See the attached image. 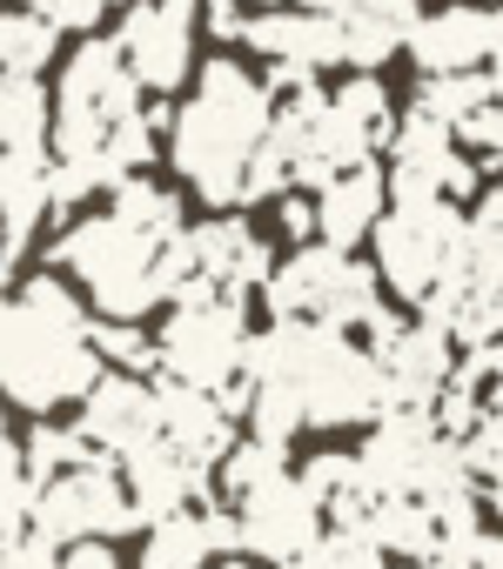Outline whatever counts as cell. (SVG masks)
<instances>
[{
  "label": "cell",
  "instance_id": "cell-1",
  "mask_svg": "<svg viewBox=\"0 0 503 569\" xmlns=\"http://www.w3.org/2000/svg\"><path fill=\"white\" fill-rule=\"evenodd\" d=\"M95 376L101 356L88 349V309L68 281L34 274L14 296H0V402L48 416L61 402H81Z\"/></svg>",
  "mask_w": 503,
  "mask_h": 569
},
{
  "label": "cell",
  "instance_id": "cell-2",
  "mask_svg": "<svg viewBox=\"0 0 503 569\" xmlns=\"http://www.w3.org/2000/svg\"><path fill=\"white\" fill-rule=\"evenodd\" d=\"M241 382L289 389L303 422L356 429L383 416V376L356 336H336L323 322H276L241 342Z\"/></svg>",
  "mask_w": 503,
  "mask_h": 569
},
{
  "label": "cell",
  "instance_id": "cell-3",
  "mask_svg": "<svg viewBox=\"0 0 503 569\" xmlns=\"http://www.w3.org/2000/svg\"><path fill=\"white\" fill-rule=\"evenodd\" d=\"M269 114H276V94L256 74L235 68V61H208L195 94L168 114V161H175V174L208 208L241 201V174H248V154H256L263 134H269Z\"/></svg>",
  "mask_w": 503,
  "mask_h": 569
},
{
  "label": "cell",
  "instance_id": "cell-4",
  "mask_svg": "<svg viewBox=\"0 0 503 569\" xmlns=\"http://www.w3.org/2000/svg\"><path fill=\"white\" fill-rule=\"evenodd\" d=\"M155 248L161 241L135 234L115 214H88V221H75L48 248V261L75 268V281L88 289V302L101 309V322H135V316H148L161 302V289H155Z\"/></svg>",
  "mask_w": 503,
  "mask_h": 569
},
{
  "label": "cell",
  "instance_id": "cell-5",
  "mask_svg": "<svg viewBox=\"0 0 503 569\" xmlns=\"http://www.w3.org/2000/svg\"><path fill=\"white\" fill-rule=\"evenodd\" d=\"M128 114H141V88H135V74L121 68L115 41H81L75 61L61 68V101H55V128H48L55 154L75 161V168H88V174L108 188V174H101V141H108Z\"/></svg>",
  "mask_w": 503,
  "mask_h": 569
},
{
  "label": "cell",
  "instance_id": "cell-6",
  "mask_svg": "<svg viewBox=\"0 0 503 569\" xmlns=\"http://www.w3.org/2000/svg\"><path fill=\"white\" fill-rule=\"evenodd\" d=\"M168 302H175V316L155 336V369L168 382H188V389L221 396L241 376V342H248L241 296H215L208 281L195 274V281H181Z\"/></svg>",
  "mask_w": 503,
  "mask_h": 569
},
{
  "label": "cell",
  "instance_id": "cell-7",
  "mask_svg": "<svg viewBox=\"0 0 503 569\" xmlns=\"http://www.w3.org/2000/svg\"><path fill=\"white\" fill-rule=\"evenodd\" d=\"M456 228H463L456 201H396L369 228V241H376V281H389L403 302H423L443 281V268H450Z\"/></svg>",
  "mask_w": 503,
  "mask_h": 569
},
{
  "label": "cell",
  "instance_id": "cell-8",
  "mask_svg": "<svg viewBox=\"0 0 503 569\" xmlns=\"http://www.w3.org/2000/svg\"><path fill=\"white\" fill-rule=\"evenodd\" d=\"M28 529L61 549L75 536H108L115 542V536L141 529V516L128 509V489H121V469L115 462H81V469H68V476H55V482L34 489Z\"/></svg>",
  "mask_w": 503,
  "mask_h": 569
},
{
  "label": "cell",
  "instance_id": "cell-9",
  "mask_svg": "<svg viewBox=\"0 0 503 569\" xmlns=\"http://www.w3.org/2000/svg\"><path fill=\"white\" fill-rule=\"evenodd\" d=\"M195 0H135L121 14V34H115V54L121 68L135 74L141 94H175L181 74H188V54H195Z\"/></svg>",
  "mask_w": 503,
  "mask_h": 569
},
{
  "label": "cell",
  "instance_id": "cell-10",
  "mask_svg": "<svg viewBox=\"0 0 503 569\" xmlns=\"http://www.w3.org/2000/svg\"><path fill=\"white\" fill-rule=\"evenodd\" d=\"M228 516H235V549L256 556V562H276V569L323 536V516H316V502L303 496V482L289 469L276 482H263V489H248Z\"/></svg>",
  "mask_w": 503,
  "mask_h": 569
},
{
  "label": "cell",
  "instance_id": "cell-11",
  "mask_svg": "<svg viewBox=\"0 0 503 569\" xmlns=\"http://www.w3.org/2000/svg\"><path fill=\"white\" fill-rule=\"evenodd\" d=\"M443 456H450V442L430 429L423 409H383L369 422V442L356 449V469L376 496H416Z\"/></svg>",
  "mask_w": 503,
  "mask_h": 569
},
{
  "label": "cell",
  "instance_id": "cell-12",
  "mask_svg": "<svg viewBox=\"0 0 503 569\" xmlns=\"http://www.w3.org/2000/svg\"><path fill=\"white\" fill-rule=\"evenodd\" d=\"M241 41L276 61L269 88H296V81H316L323 68H343L336 21H323V14H309V8H269V14H256V21H241Z\"/></svg>",
  "mask_w": 503,
  "mask_h": 569
},
{
  "label": "cell",
  "instance_id": "cell-13",
  "mask_svg": "<svg viewBox=\"0 0 503 569\" xmlns=\"http://www.w3.org/2000/svg\"><path fill=\"white\" fill-rule=\"evenodd\" d=\"M81 442L101 456V462H121L135 449L155 442V382L141 376H95V389L81 396Z\"/></svg>",
  "mask_w": 503,
  "mask_h": 569
},
{
  "label": "cell",
  "instance_id": "cell-14",
  "mask_svg": "<svg viewBox=\"0 0 503 569\" xmlns=\"http://www.w3.org/2000/svg\"><path fill=\"white\" fill-rule=\"evenodd\" d=\"M410 61L423 74H476L496 68L503 48V21L490 8H443V14H416V28L403 34Z\"/></svg>",
  "mask_w": 503,
  "mask_h": 569
},
{
  "label": "cell",
  "instance_id": "cell-15",
  "mask_svg": "<svg viewBox=\"0 0 503 569\" xmlns=\"http://www.w3.org/2000/svg\"><path fill=\"white\" fill-rule=\"evenodd\" d=\"M115 469H128V476H121V489H128V509L141 516V529H148V522H161V516H181V509L215 502L208 469H201V462H188L181 449H168L161 436H155L148 449L121 456Z\"/></svg>",
  "mask_w": 503,
  "mask_h": 569
},
{
  "label": "cell",
  "instance_id": "cell-16",
  "mask_svg": "<svg viewBox=\"0 0 503 569\" xmlns=\"http://www.w3.org/2000/svg\"><path fill=\"white\" fill-rule=\"evenodd\" d=\"M181 241H188V261H195V274L208 281L215 296H248V289H263L269 281V241L248 228V221H235V214H215V221H201V228H181Z\"/></svg>",
  "mask_w": 503,
  "mask_h": 569
},
{
  "label": "cell",
  "instance_id": "cell-17",
  "mask_svg": "<svg viewBox=\"0 0 503 569\" xmlns=\"http://www.w3.org/2000/svg\"><path fill=\"white\" fill-rule=\"evenodd\" d=\"M155 436L168 449H181L188 462H215L228 442H235V416L208 396V389H188V382H155Z\"/></svg>",
  "mask_w": 503,
  "mask_h": 569
},
{
  "label": "cell",
  "instance_id": "cell-18",
  "mask_svg": "<svg viewBox=\"0 0 503 569\" xmlns=\"http://www.w3.org/2000/svg\"><path fill=\"white\" fill-rule=\"evenodd\" d=\"M343 274H349V254L343 248H323V241H303L283 268H269V309L276 322H323V309L336 302L343 289Z\"/></svg>",
  "mask_w": 503,
  "mask_h": 569
},
{
  "label": "cell",
  "instance_id": "cell-19",
  "mask_svg": "<svg viewBox=\"0 0 503 569\" xmlns=\"http://www.w3.org/2000/svg\"><path fill=\"white\" fill-rule=\"evenodd\" d=\"M309 214H316V241H323V248H343V254L363 248L369 228H376V214H383V168H376V161H356V168L329 174V181L316 188Z\"/></svg>",
  "mask_w": 503,
  "mask_h": 569
},
{
  "label": "cell",
  "instance_id": "cell-20",
  "mask_svg": "<svg viewBox=\"0 0 503 569\" xmlns=\"http://www.w3.org/2000/svg\"><path fill=\"white\" fill-rule=\"evenodd\" d=\"M48 214V148L0 154V268H8Z\"/></svg>",
  "mask_w": 503,
  "mask_h": 569
},
{
  "label": "cell",
  "instance_id": "cell-21",
  "mask_svg": "<svg viewBox=\"0 0 503 569\" xmlns=\"http://www.w3.org/2000/svg\"><path fill=\"white\" fill-rule=\"evenodd\" d=\"M296 482H303V496L316 502V516H323L329 529H363V516H369V502H376V489L363 482L356 456H309V469H303Z\"/></svg>",
  "mask_w": 503,
  "mask_h": 569
},
{
  "label": "cell",
  "instance_id": "cell-22",
  "mask_svg": "<svg viewBox=\"0 0 503 569\" xmlns=\"http://www.w3.org/2000/svg\"><path fill=\"white\" fill-rule=\"evenodd\" d=\"M363 536L376 542V556H396V562H416L436 549V522L416 496H376L363 516Z\"/></svg>",
  "mask_w": 503,
  "mask_h": 569
},
{
  "label": "cell",
  "instance_id": "cell-23",
  "mask_svg": "<svg viewBox=\"0 0 503 569\" xmlns=\"http://www.w3.org/2000/svg\"><path fill=\"white\" fill-rule=\"evenodd\" d=\"M108 194H115V208H108V214H115V221H128L135 234H148V241L181 234V201H175L168 188H155L148 174H121Z\"/></svg>",
  "mask_w": 503,
  "mask_h": 569
},
{
  "label": "cell",
  "instance_id": "cell-24",
  "mask_svg": "<svg viewBox=\"0 0 503 569\" xmlns=\"http://www.w3.org/2000/svg\"><path fill=\"white\" fill-rule=\"evenodd\" d=\"M208 562H215V549H208L201 509H181V516H161V522H148L141 569H208Z\"/></svg>",
  "mask_w": 503,
  "mask_h": 569
},
{
  "label": "cell",
  "instance_id": "cell-25",
  "mask_svg": "<svg viewBox=\"0 0 503 569\" xmlns=\"http://www.w3.org/2000/svg\"><path fill=\"white\" fill-rule=\"evenodd\" d=\"M283 462H289V449H276V442H256V436H235L215 462H208V482H221V496L228 502H241L248 489H263V482H276L283 476Z\"/></svg>",
  "mask_w": 503,
  "mask_h": 569
},
{
  "label": "cell",
  "instance_id": "cell-26",
  "mask_svg": "<svg viewBox=\"0 0 503 569\" xmlns=\"http://www.w3.org/2000/svg\"><path fill=\"white\" fill-rule=\"evenodd\" d=\"M483 101H496V68H476V74H430L410 108L430 114V121H443V128H456V121H463L470 108H483Z\"/></svg>",
  "mask_w": 503,
  "mask_h": 569
},
{
  "label": "cell",
  "instance_id": "cell-27",
  "mask_svg": "<svg viewBox=\"0 0 503 569\" xmlns=\"http://www.w3.org/2000/svg\"><path fill=\"white\" fill-rule=\"evenodd\" d=\"M329 108H336V121H343V128H356L369 148H383V141H389V128H396V108H389V94H383V81H376V74L343 81V88L329 94Z\"/></svg>",
  "mask_w": 503,
  "mask_h": 569
},
{
  "label": "cell",
  "instance_id": "cell-28",
  "mask_svg": "<svg viewBox=\"0 0 503 569\" xmlns=\"http://www.w3.org/2000/svg\"><path fill=\"white\" fill-rule=\"evenodd\" d=\"M21 462H28V482L41 489V482L68 476V469H81V462H101V456L81 442V429H61V422H34V436L21 442Z\"/></svg>",
  "mask_w": 503,
  "mask_h": 569
},
{
  "label": "cell",
  "instance_id": "cell-29",
  "mask_svg": "<svg viewBox=\"0 0 503 569\" xmlns=\"http://www.w3.org/2000/svg\"><path fill=\"white\" fill-rule=\"evenodd\" d=\"M450 456H456V469H463L476 489H490V496H496V476H503V416H496V409H483V416L450 442Z\"/></svg>",
  "mask_w": 503,
  "mask_h": 569
},
{
  "label": "cell",
  "instance_id": "cell-30",
  "mask_svg": "<svg viewBox=\"0 0 503 569\" xmlns=\"http://www.w3.org/2000/svg\"><path fill=\"white\" fill-rule=\"evenodd\" d=\"M55 61V28L34 14H0V74H41Z\"/></svg>",
  "mask_w": 503,
  "mask_h": 569
},
{
  "label": "cell",
  "instance_id": "cell-31",
  "mask_svg": "<svg viewBox=\"0 0 503 569\" xmlns=\"http://www.w3.org/2000/svg\"><path fill=\"white\" fill-rule=\"evenodd\" d=\"M88 349L101 356V369L115 362V376H155V342L135 322H88Z\"/></svg>",
  "mask_w": 503,
  "mask_h": 569
},
{
  "label": "cell",
  "instance_id": "cell-32",
  "mask_svg": "<svg viewBox=\"0 0 503 569\" xmlns=\"http://www.w3.org/2000/svg\"><path fill=\"white\" fill-rule=\"evenodd\" d=\"M283 569H383V556H376V542L363 536V529H323L309 549H296Z\"/></svg>",
  "mask_w": 503,
  "mask_h": 569
},
{
  "label": "cell",
  "instance_id": "cell-33",
  "mask_svg": "<svg viewBox=\"0 0 503 569\" xmlns=\"http://www.w3.org/2000/svg\"><path fill=\"white\" fill-rule=\"evenodd\" d=\"M108 8H121V0H28V14H34V21H48L55 34H61V28L88 34V28H95Z\"/></svg>",
  "mask_w": 503,
  "mask_h": 569
},
{
  "label": "cell",
  "instance_id": "cell-34",
  "mask_svg": "<svg viewBox=\"0 0 503 569\" xmlns=\"http://www.w3.org/2000/svg\"><path fill=\"white\" fill-rule=\"evenodd\" d=\"M450 141H463V148H483V154H496L503 148V108L496 101H483V108H470L456 128H450Z\"/></svg>",
  "mask_w": 503,
  "mask_h": 569
},
{
  "label": "cell",
  "instance_id": "cell-35",
  "mask_svg": "<svg viewBox=\"0 0 503 569\" xmlns=\"http://www.w3.org/2000/svg\"><path fill=\"white\" fill-rule=\"evenodd\" d=\"M55 569H121V556H115L108 536H75V542H61Z\"/></svg>",
  "mask_w": 503,
  "mask_h": 569
},
{
  "label": "cell",
  "instance_id": "cell-36",
  "mask_svg": "<svg viewBox=\"0 0 503 569\" xmlns=\"http://www.w3.org/2000/svg\"><path fill=\"white\" fill-rule=\"evenodd\" d=\"M55 556H61V549H55L48 536L21 529V536H14L8 549H0V569H55Z\"/></svg>",
  "mask_w": 503,
  "mask_h": 569
},
{
  "label": "cell",
  "instance_id": "cell-37",
  "mask_svg": "<svg viewBox=\"0 0 503 569\" xmlns=\"http://www.w3.org/2000/svg\"><path fill=\"white\" fill-rule=\"evenodd\" d=\"M28 502H34V489H0V549L28 529Z\"/></svg>",
  "mask_w": 503,
  "mask_h": 569
},
{
  "label": "cell",
  "instance_id": "cell-38",
  "mask_svg": "<svg viewBox=\"0 0 503 569\" xmlns=\"http://www.w3.org/2000/svg\"><path fill=\"white\" fill-rule=\"evenodd\" d=\"M309 14H323V21H356V14H383V8H396V0H303Z\"/></svg>",
  "mask_w": 503,
  "mask_h": 569
},
{
  "label": "cell",
  "instance_id": "cell-39",
  "mask_svg": "<svg viewBox=\"0 0 503 569\" xmlns=\"http://www.w3.org/2000/svg\"><path fill=\"white\" fill-rule=\"evenodd\" d=\"M0 489H34V482H28V462H21L14 429H0Z\"/></svg>",
  "mask_w": 503,
  "mask_h": 569
},
{
  "label": "cell",
  "instance_id": "cell-40",
  "mask_svg": "<svg viewBox=\"0 0 503 569\" xmlns=\"http://www.w3.org/2000/svg\"><path fill=\"white\" fill-rule=\"evenodd\" d=\"M283 228H289L296 241H309V234H316V214H309V201H283Z\"/></svg>",
  "mask_w": 503,
  "mask_h": 569
},
{
  "label": "cell",
  "instance_id": "cell-41",
  "mask_svg": "<svg viewBox=\"0 0 503 569\" xmlns=\"http://www.w3.org/2000/svg\"><path fill=\"white\" fill-rule=\"evenodd\" d=\"M403 569H463L450 549H430V556H416V562H403Z\"/></svg>",
  "mask_w": 503,
  "mask_h": 569
},
{
  "label": "cell",
  "instance_id": "cell-42",
  "mask_svg": "<svg viewBox=\"0 0 503 569\" xmlns=\"http://www.w3.org/2000/svg\"><path fill=\"white\" fill-rule=\"evenodd\" d=\"M221 569H256V562H241V556H221Z\"/></svg>",
  "mask_w": 503,
  "mask_h": 569
},
{
  "label": "cell",
  "instance_id": "cell-43",
  "mask_svg": "<svg viewBox=\"0 0 503 569\" xmlns=\"http://www.w3.org/2000/svg\"><path fill=\"white\" fill-rule=\"evenodd\" d=\"M263 8H289V0H263Z\"/></svg>",
  "mask_w": 503,
  "mask_h": 569
},
{
  "label": "cell",
  "instance_id": "cell-44",
  "mask_svg": "<svg viewBox=\"0 0 503 569\" xmlns=\"http://www.w3.org/2000/svg\"><path fill=\"white\" fill-rule=\"evenodd\" d=\"M0 429H8V409H0Z\"/></svg>",
  "mask_w": 503,
  "mask_h": 569
}]
</instances>
